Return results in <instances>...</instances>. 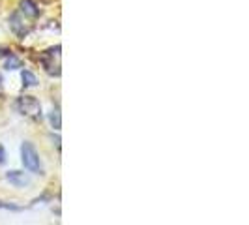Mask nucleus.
Returning a JSON list of instances; mask_svg holds the SVG:
<instances>
[{
    "mask_svg": "<svg viewBox=\"0 0 249 225\" xmlns=\"http://www.w3.org/2000/svg\"><path fill=\"white\" fill-rule=\"evenodd\" d=\"M21 160H23V165H25L30 173L39 175V173L43 171V169H41V160H39V154H37L36 147H34L32 143H28V141H25V143L21 145Z\"/></svg>",
    "mask_w": 249,
    "mask_h": 225,
    "instance_id": "1",
    "label": "nucleus"
},
{
    "mask_svg": "<svg viewBox=\"0 0 249 225\" xmlns=\"http://www.w3.org/2000/svg\"><path fill=\"white\" fill-rule=\"evenodd\" d=\"M41 66L49 75H60V45L51 47L41 55Z\"/></svg>",
    "mask_w": 249,
    "mask_h": 225,
    "instance_id": "2",
    "label": "nucleus"
},
{
    "mask_svg": "<svg viewBox=\"0 0 249 225\" xmlns=\"http://www.w3.org/2000/svg\"><path fill=\"white\" fill-rule=\"evenodd\" d=\"M17 109H19V112H23L25 116H39V114H41V105H39V101H37L36 98H32V96H23V98H19Z\"/></svg>",
    "mask_w": 249,
    "mask_h": 225,
    "instance_id": "3",
    "label": "nucleus"
},
{
    "mask_svg": "<svg viewBox=\"0 0 249 225\" xmlns=\"http://www.w3.org/2000/svg\"><path fill=\"white\" fill-rule=\"evenodd\" d=\"M6 180L15 188H25L30 184V178H28L23 171H10V173L6 175Z\"/></svg>",
    "mask_w": 249,
    "mask_h": 225,
    "instance_id": "4",
    "label": "nucleus"
},
{
    "mask_svg": "<svg viewBox=\"0 0 249 225\" xmlns=\"http://www.w3.org/2000/svg\"><path fill=\"white\" fill-rule=\"evenodd\" d=\"M21 12L25 13L26 17H32V19L39 15V10H37V6L32 0H21Z\"/></svg>",
    "mask_w": 249,
    "mask_h": 225,
    "instance_id": "5",
    "label": "nucleus"
},
{
    "mask_svg": "<svg viewBox=\"0 0 249 225\" xmlns=\"http://www.w3.org/2000/svg\"><path fill=\"white\" fill-rule=\"evenodd\" d=\"M10 25H12V28H13V32L17 34V36H25L26 32V28H21V25H25V23H21V19H19V15L17 13H13L12 17H10Z\"/></svg>",
    "mask_w": 249,
    "mask_h": 225,
    "instance_id": "6",
    "label": "nucleus"
},
{
    "mask_svg": "<svg viewBox=\"0 0 249 225\" xmlns=\"http://www.w3.org/2000/svg\"><path fill=\"white\" fill-rule=\"evenodd\" d=\"M21 79H23V85H25V87H36V85H37L36 75L32 74V72H28V70H23Z\"/></svg>",
    "mask_w": 249,
    "mask_h": 225,
    "instance_id": "7",
    "label": "nucleus"
},
{
    "mask_svg": "<svg viewBox=\"0 0 249 225\" xmlns=\"http://www.w3.org/2000/svg\"><path fill=\"white\" fill-rule=\"evenodd\" d=\"M49 120H51V124H53L54 130H60V112L53 111L51 112V116H49Z\"/></svg>",
    "mask_w": 249,
    "mask_h": 225,
    "instance_id": "8",
    "label": "nucleus"
},
{
    "mask_svg": "<svg viewBox=\"0 0 249 225\" xmlns=\"http://www.w3.org/2000/svg\"><path fill=\"white\" fill-rule=\"evenodd\" d=\"M6 68L8 70H15V68H21V60H17L15 56H12L8 62H6Z\"/></svg>",
    "mask_w": 249,
    "mask_h": 225,
    "instance_id": "9",
    "label": "nucleus"
},
{
    "mask_svg": "<svg viewBox=\"0 0 249 225\" xmlns=\"http://www.w3.org/2000/svg\"><path fill=\"white\" fill-rule=\"evenodd\" d=\"M6 162V152H4V147L0 145V165Z\"/></svg>",
    "mask_w": 249,
    "mask_h": 225,
    "instance_id": "10",
    "label": "nucleus"
},
{
    "mask_svg": "<svg viewBox=\"0 0 249 225\" xmlns=\"http://www.w3.org/2000/svg\"><path fill=\"white\" fill-rule=\"evenodd\" d=\"M0 208H12V210H19V208H17V206H13V205H2V203H0Z\"/></svg>",
    "mask_w": 249,
    "mask_h": 225,
    "instance_id": "11",
    "label": "nucleus"
},
{
    "mask_svg": "<svg viewBox=\"0 0 249 225\" xmlns=\"http://www.w3.org/2000/svg\"><path fill=\"white\" fill-rule=\"evenodd\" d=\"M0 83H2V77H0Z\"/></svg>",
    "mask_w": 249,
    "mask_h": 225,
    "instance_id": "12",
    "label": "nucleus"
}]
</instances>
